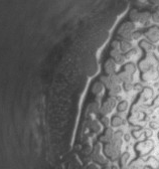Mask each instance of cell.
<instances>
[{"label": "cell", "instance_id": "10", "mask_svg": "<svg viewBox=\"0 0 159 169\" xmlns=\"http://www.w3.org/2000/svg\"><path fill=\"white\" fill-rule=\"evenodd\" d=\"M109 90H110V95L111 96H117L119 93H121V87H120V85L114 86V87H112Z\"/></svg>", "mask_w": 159, "mask_h": 169}, {"label": "cell", "instance_id": "3", "mask_svg": "<svg viewBox=\"0 0 159 169\" xmlns=\"http://www.w3.org/2000/svg\"><path fill=\"white\" fill-rule=\"evenodd\" d=\"M118 75H119V78H120V80L123 84H124V83H132V81H133L132 75L126 73V71H121V73H119Z\"/></svg>", "mask_w": 159, "mask_h": 169}, {"label": "cell", "instance_id": "20", "mask_svg": "<svg viewBox=\"0 0 159 169\" xmlns=\"http://www.w3.org/2000/svg\"><path fill=\"white\" fill-rule=\"evenodd\" d=\"M157 49H158V52H159V46H158V48H157Z\"/></svg>", "mask_w": 159, "mask_h": 169}, {"label": "cell", "instance_id": "15", "mask_svg": "<svg viewBox=\"0 0 159 169\" xmlns=\"http://www.w3.org/2000/svg\"><path fill=\"white\" fill-rule=\"evenodd\" d=\"M151 19H152L153 22L159 23V13L158 12H154V13L151 14Z\"/></svg>", "mask_w": 159, "mask_h": 169}, {"label": "cell", "instance_id": "11", "mask_svg": "<svg viewBox=\"0 0 159 169\" xmlns=\"http://www.w3.org/2000/svg\"><path fill=\"white\" fill-rule=\"evenodd\" d=\"M102 90H103V85L101 84V83H97L93 87V93L94 94H99V93L102 92Z\"/></svg>", "mask_w": 159, "mask_h": 169}, {"label": "cell", "instance_id": "12", "mask_svg": "<svg viewBox=\"0 0 159 169\" xmlns=\"http://www.w3.org/2000/svg\"><path fill=\"white\" fill-rule=\"evenodd\" d=\"M127 60L126 59V56L123 55V53H121L120 56H118L117 57H115L114 60H115V63H116V64H123L125 63V60Z\"/></svg>", "mask_w": 159, "mask_h": 169}, {"label": "cell", "instance_id": "5", "mask_svg": "<svg viewBox=\"0 0 159 169\" xmlns=\"http://www.w3.org/2000/svg\"><path fill=\"white\" fill-rule=\"evenodd\" d=\"M140 17V12L137 9H132L129 13V18L132 22H138Z\"/></svg>", "mask_w": 159, "mask_h": 169}, {"label": "cell", "instance_id": "19", "mask_svg": "<svg viewBox=\"0 0 159 169\" xmlns=\"http://www.w3.org/2000/svg\"><path fill=\"white\" fill-rule=\"evenodd\" d=\"M157 12H158V13H159V5H158V6H157Z\"/></svg>", "mask_w": 159, "mask_h": 169}, {"label": "cell", "instance_id": "17", "mask_svg": "<svg viewBox=\"0 0 159 169\" xmlns=\"http://www.w3.org/2000/svg\"><path fill=\"white\" fill-rule=\"evenodd\" d=\"M141 36H142V33H141V32H139V31L133 32V33H132V38L135 39V40H137V39H139Z\"/></svg>", "mask_w": 159, "mask_h": 169}, {"label": "cell", "instance_id": "14", "mask_svg": "<svg viewBox=\"0 0 159 169\" xmlns=\"http://www.w3.org/2000/svg\"><path fill=\"white\" fill-rule=\"evenodd\" d=\"M121 53H122V52H121L120 49H114V48H113V49L111 50V56L113 57V59H115V57H117L118 56H120Z\"/></svg>", "mask_w": 159, "mask_h": 169}, {"label": "cell", "instance_id": "1", "mask_svg": "<svg viewBox=\"0 0 159 169\" xmlns=\"http://www.w3.org/2000/svg\"><path fill=\"white\" fill-rule=\"evenodd\" d=\"M146 36L151 42L159 41V28L158 27H150L146 32Z\"/></svg>", "mask_w": 159, "mask_h": 169}, {"label": "cell", "instance_id": "2", "mask_svg": "<svg viewBox=\"0 0 159 169\" xmlns=\"http://www.w3.org/2000/svg\"><path fill=\"white\" fill-rule=\"evenodd\" d=\"M115 69H116V63L113 60H108L106 63H105V71L108 75H112L115 74Z\"/></svg>", "mask_w": 159, "mask_h": 169}, {"label": "cell", "instance_id": "8", "mask_svg": "<svg viewBox=\"0 0 159 169\" xmlns=\"http://www.w3.org/2000/svg\"><path fill=\"white\" fill-rule=\"evenodd\" d=\"M124 71H126V73H128L130 75L135 74V71H136V66L133 63H126L125 66H124Z\"/></svg>", "mask_w": 159, "mask_h": 169}, {"label": "cell", "instance_id": "6", "mask_svg": "<svg viewBox=\"0 0 159 169\" xmlns=\"http://www.w3.org/2000/svg\"><path fill=\"white\" fill-rule=\"evenodd\" d=\"M151 19V14L149 13V12H147V11H145V12H140V17H139V21L138 22H140V23H146V22H148Z\"/></svg>", "mask_w": 159, "mask_h": 169}, {"label": "cell", "instance_id": "13", "mask_svg": "<svg viewBox=\"0 0 159 169\" xmlns=\"http://www.w3.org/2000/svg\"><path fill=\"white\" fill-rule=\"evenodd\" d=\"M127 107H128V103L126 102V101H123V102L120 103V105L118 106V109L119 111H125L127 109Z\"/></svg>", "mask_w": 159, "mask_h": 169}, {"label": "cell", "instance_id": "18", "mask_svg": "<svg viewBox=\"0 0 159 169\" xmlns=\"http://www.w3.org/2000/svg\"><path fill=\"white\" fill-rule=\"evenodd\" d=\"M120 41L118 40H114L113 42H112V46H113L114 49H120Z\"/></svg>", "mask_w": 159, "mask_h": 169}, {"label": "cell", "instance_id": "4", "mask_svg": "<svg viewBox=\"0 0 159 169\" xmlns=\"http://www.w3.org/2000/svg\"><path fill=\"white\" fill-rule=\"evenodd\" d=\"M139 45H140L141 48L144 49L145 52H152V50L154 49L153 44H151V42L147 41V40H141L140 44H139Z\"/></svg>", "mask_w": 159, "mask_h": 169}, {"label": "cell", "instance_id": "7", "mask_svg": "<svg viewBox=\"0 0 159 169\" xmlns=\"http://www.w3.org/2000/svg\"><path fill=\"white\" fill-rule=\"evenodd\" d=\"M131 48H132V44H131V42L128 41V40H123L120 44V50L122 52L126 53L127 52H129Z\"/></svg>", "mask_w": 159, "mask_h": 169}, {"label": "cell", "instance_id": "16", "mask_svg": "<svg viewBox=\"0 0 159 169\" xmlns=\"http://www.w3.org/2000/svg\"><path fill=\"white\" fill-rule=\"evenodd\" d=\"M133 89V85H132V83H124V90L125 91H131V90Z\"/></svg>", "mask_w": 159, "mask_h": 169}, {"label": "cell", "instance_id": "9", "mask_svg": "<svg viewBox=\"0 0 159 169\" xmlns=\"http://www.w3.org/2000/svg\"><path fill=\"white\" fill-rule=\"evenodd\" d=\"M139 67H140V69L142 70V71H149L150 69V67H151V63L148 62L147 60H143L142 62H141L139 63Z\"/></svg>", "mask_w": 159, "mask_h": 169}]
</instances>
